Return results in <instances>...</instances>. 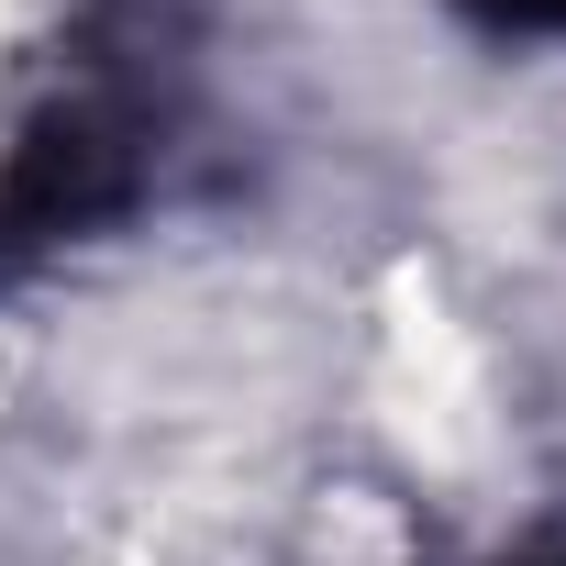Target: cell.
<instances>
[{"label":"cell","instance_id":"6da1fadb","mask_svg":"<svg viewBox=\"0 0 566 566\" xmlns=\"http://www.w3.org/2000/svg\"><path fill=\"white\" fill-rule=\"evenodd\" d=\"M189 56H200L189 0H90L67 23L45 101L0 145V277L123 222L156 189L167 134L189 112Z\"/></svg>","mask_w":566,"mask_h":566},{"label":"cell","instance_id":"7a4b0ae2","mask_svg":"<svg viewBox=\"0 0 566 566\" xmlns=\"http://www.w3.org/2000/svg\"><path fill=\"white\" fill-rule=\"evenodd\" d=\"M478 34H566V0H455Z\"/></svg>","mask_w":566,"mask_h":566},{"label":"cell","instance_id":"3957f363","mask_svg":"<svg viewBox=\"0 0 566 566\" xmlns=\"http://www.w3.org/2000/svg\"><path fill=\"white\" fill-rule=\"evenodd\" d=\"M489 566H566V544H533V555H489Z\"/></svg>","mask_w":566,"mask_h":566}]
</instances>
